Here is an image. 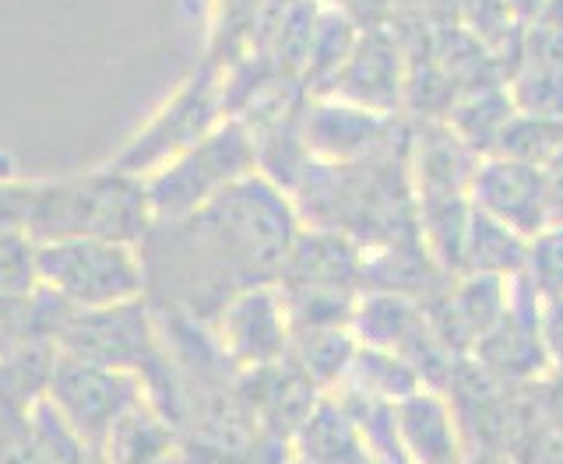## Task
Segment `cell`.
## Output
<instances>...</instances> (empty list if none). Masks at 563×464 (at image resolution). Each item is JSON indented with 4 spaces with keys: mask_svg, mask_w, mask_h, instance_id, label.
<instances>
[{
    "mask_svg": "<svg viewBox=\"0 0 563 464\" xmlns=\"http://www.w3.org/2000/svg\"><path fill=\"white\" fill-rule=\"evenodd\" d=\"M49 405L78 433L85 448H92L99 454L106 437L113 433V426L141 401H137V384L131 377H123V373L67 360L53 366Z\"/></svg>",
    "mask_w": 563,
    "mask_h": 464,
    "instance_id": "1",
    "label": "cell"
},
{
    "mask_svg": "<svg viewBox=\"0 0 563 464\" xmlns=\"http://www.w3.org/2000/svg\"><path fill=\"white\" fill-rule=\"evenodd\" d=\"M468 190L475 211L497 219L528 243L550 225V187H545V169L539 166L507 155H489L475 163Z\"/></svg>",
    "mask_w": 563,
    "mask_h": 464,
    "instance_id": "2",
    "label": "cell"
},
{
    "mask_svg": "<svg viewBox=\"0 0 563 464\" xmlns=\"http://www.w3.org/2000/svg\"><path fill=\"white\" fill-rule=\"evenodd\" d=\"M43 272L75 299H120L131 292L134 275L128 257L113 246L70 243L57 246L43 257Z\"/></svg>",
    "mask_w": 563,
    "mask_h": 464,
    "instance_id": "3",
    "label": "cell"
},
{
    "mask_svg": "<svg viewBox=\"0 0 563 464\" xmlns=\"http://www.w3.org/2000/svg\"><path fill=\"white\" fill-rule=\"evenodd\" d=\"M102 464H176L169 426L152 408H131L99 448Z\"/></svg>",
    "mask_w": 563,
    "mask_h": 464,
    "instance_id": "4",
    "label": "cell"
},
{
    "mask_svg": "<svg viewBox=\"0 0 563 464\" xmlns=\"http://www.w3.org/2000/svg\"><path fill=\"white\" fill-rule=\"evenodd\" d=\"M398 433L416 464H454V430L437 398H412L398 412Z\"/></svg>",
    "mask_w": 563,
    "mask_h": 464,
    "instance_id": "5",
    "label": "cell"
},
{
    "mask_svg": "<svg viewBox=\"0 0 563 464\" xmlns=\"http://www.w3.org/2000/svg\"><path fill=\"white\" fill-rule=\"evenodd\" d=\"M525 275L545 302L563 299V222L545 225L539 236L528 243Z\"/></svg>",
    "mask_w": 563,
    "mask_h": 464,
    "instance_id": "6",
    "label": "cell"
}]
</instances>
